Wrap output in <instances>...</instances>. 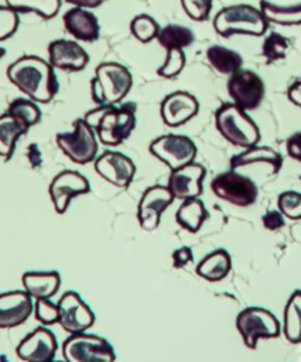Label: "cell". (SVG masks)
<instances>
[{"label": "cell", "instance_id": "40", "mask_svg": "<svg viewBox=\"0 0 301 362\" xmlns=\"http://www.w3.org/2000/svg\"><path fill=\"white\" fill-rule=\"evenodd\" d=\"M261 222H263V226L267 229V230H278L284 226L285 221H284V215L277 211V209H271V211H267L263 218H261Z\"/></svg>", "mask_w": 301, "mask_h": 362}, {"label": "cell", "instance_id": "29", "mask_svg": "<svg viewBox=\"0 0 301 362\" xmlns=\"http://www.w3.org/2000/svg\"><path fill=\"white\" fill-rule=\"evenodd\" d=\"M284 335L291 344H301V290H295L284 308Z\"/></svg>", "mask_w": 301, "mask_h": 362}, {"label": "cell", "instance_id": "15", "mask_svg": "<svg viewBox=\"0 0 301 362\" xmlns=\"http://www.w3.org/2000/svg\"><path fill=\"white\" fill-rule=\"evenodd\" d=\"M58 349L55 335L45 327L27 334L16 348L17 356L24 362H51Z\"/></svg>", "mask_w": 301, "mask_h": 362}, {"label": "cell", "instance_id": "11", "mask_svg": "<svg viewBox=\"0 0 301 362\" xmlns=\"http://www.w3.org/2000/svg\"><path fill=\"white\" fill-rule=\"evenodd\" d=\"M228 93L236 106L243 110H254L264 98L263 79L253 71L239 69L228 79Z\"/></svg>", "mask_w": 301, "mask_h": 362}, {"label": "cell", "instance_id": "30", "mask_svg": "<svg viewBox=\"0 0 301 362\" xmlns=\"http://www.w3.org/2000/svg\"><path fill=\"white\" fill-rule=\"evenodd\" d=\"M157 41L158 44L168 49H184L187 47H189L194 40V31L188 27L179 25V24H167L165 27L158 30L157 34Z\"/></svg>", "mask_w": 301, "mask_h": 362}, {"label": "cell", "instance_id": "18", "mask_svg": "<svg viewBox=\"0 0 301 362\" xmlns=\"http://www.w3.org/2000/svg\"><path fill=\"white\" fill-rule=\"evenodd\" d=\"M199 109L195 96L185 90H177L164 98L160 113L163 122L170 127H178L191 120Z\"/></svg>", "mask_w": 301, "mask_h": 362}, {"label": "cell", "instance_id": "24", "mask_svg": "<svg viewBox=\"0 0 301 362\" xmlns=\"http://www.w3.org/2000/svg\"><path fill=\"white\" fill-rule=\"evenodd\" d=\"M232 269L230 255L225 249H216L208 253L196 266V274L208 281L225 279Z\"/></svg>", "mask_w": 301, "mask_h": 362}, {"label": "cell", "instance_id": "21", "mask_svg": "<svg viewBox=\"0 0 301 362\" xmlns=\"http://www.w3.org/2000/svg\"><path fill=\"white\" fill-rule=\"evenodd\" d=\"M62 20L65 30L78 41L92 42L100 35L99 20L88 8L72 7L64 14Z\"/></svg>", "mask_w": 301, "mask_h": 362}, {"label": "cell", "instance_id": "43", "mask_svg": "<svg viewBox=\"0 0 301 362\" xmlns=\"http://www.w3.org/2000/svg\"><path fill=\"white\" fill-rule=\"evenodd\" d=\"M287 98L291 103L301 107V78H298L293 85H290L287 90Z\"/></svg>", "mask_w": 301, "mask_h": 362}, {"label": "cell", "instance_id": "28", "mask_svg": "<svg viewBox=\"0 0 301 362\" xmlns=\"http://www.w3.org/2000/svg\"><path fill=\"white\" fill-rule=\"evenodd\" d=\"M27 127L7 112L0 116V157L8 160L16 148L17 140L27 133Z\"/></svg>", "mask_w": 301, "mask_h": 362}, {"label": "cell", "instance_id": "39", "mask_svg": "<svg viewBox=\"0 0 301 362\" xmlns=\"http://www.w3.org/2000/svg\"><path fill=\"white\" fill-rule=\"evenodd\" d=\"M18 13L8 6H0V41L10 38L18 28Z\"/></svg>", "mask_w": 301, "mask_h": 362}, {"label": "cell", "instance_id": "17", "mask_svg": "<svg viewBox=\"0 0 301 362\" xmlns=\"http://www.w3.org/2000/svg\"><path fill=\"white\" fill-rule=\"evenodd\" d=\"M205 167L192 161L171 171L167 188L177 199L185 201L191 198H198L202 194V181L205 178Z\"/></svg>", "mask_w": 301, "mask_h": 362}, {"label": "cell", "instance_id": "42", "mask_svg": "<svg viewBox=\"0 0 301 362\" xmlns=\"http://www.w3.org/2000/svg\"><path fill=\"white\" fill-rule=\"evenodd\" d=\"M287 154L297 161H301V130L291 134L285 141Z\"/></svg>", "mask_w": 301, "mask_h": 362}, {"label": "cell", "instance_id": "38", "mask_svg": "<svg viewBox=\"0 0 301 362\" xmlns=\"http://www.w3.org/2000/svg\"><path fill=\"white\" fill-rule=\"evenodd\" d=\"M185 14L194 21H206L212 10V0H181Z\"/></svg>", "mask_w": 301, "mask_h": 362}, {"label": "cell", "instance_id": "14", "mask_svg": "<svg viewBox=\"0 0 301 362\" xmlns=\"http://www.w3.org/2000/svg\"><path fill=\"white\" fill-rule=\"evenodd\" d=\"M175 198L165 185L148 187L138 202L137 219L140 228L146 232H153L158 228L163 212L172 204Z\"/></svg>", "mask_w": 301, "mask_h": 362}, {"label": "cell", "instance_id": "3", "mask_svg": "<svg viewBox=\"0 0 301 362\" xmlns=\"http://www.w3.org/2000/svg\"><path fill=\"white\" fill-rule=\"evenodd\" d=\"M133 85L130 71L117 62L98 65L95 78L90 81V96L98 106L120 103Z\"/></svg>", "mask_w": 301, "mask_h": 362}, {"label": "cell", "instance_id": "41", "mask_svg": "<svg viewBox=\"0 0 301 362\" xmlns=\"http://www.w3.org/2000/svg\"><path fill=\"white\" fill-rule=\"evenodd\" d=\"M171 257H172V266L175 269H181L194 260L192 249L188 246H182V247L174 250Z\"/></svg>", "mask_w": 301, "mask_h": 362}, {"label": "cell", "instance_id": "6", "mask_svg": "<svg viewBox=\"0 0 301 362\" xmlns=\"http://www.w3.org/2000/svg\"><path fill=\"white\" fill-rule=\"evenodd\" d=\"M65 362H114L116 354L110 342L95 334H71L62 344Z\"/></svg>", "mask_w": 301, "mask_h": 362}, {"label": "cell", "instance_id": "44", "mask_svg": "<svg viewBox=\"0 0 301 362\" xmlns=\"http://www.w3.org/2000/svg\"><path fill=\"white\" fill-rule=\"evenodd\" d=\"M27 157H28V161L31 164V167H40L41 163H42V158H41V151L38 148L37 144H30L28 146V150H27Z\"/></svg>", "mask_w": 301, "mask_h": 362}, {"label": "cell", "instance_id": "36", "mask_svg": "<svg viewBox=\"0 0 301 362\" xmlns=\"http://www.w3.org/2000/svg\"><path fill=\"white\" fill-rule=\"evenodd\" d=\"M185 66V54L182 49H168L164 64L158 68L157 74L163 78L177 76Z\"/></svg>", "mask_w": 301, "mask_h": 362}, {"label": "cell", "instance_id": "7", "mask_svg": "<svg viewBox=\"0 0 301 362\" xmlns=\"http://www.w3.org/2000/svg\"><path fill=\"white\" fill-rule=\"evenodd\" d=\"M59 150L73 163L85 165L96 158L98 140L95 130L83 120L76 119L73 122L72 132L58 133L55 136Z\"/></svg>", "mask_w": 301, "mask_h": 362}, {"label": "cell", "instance_id": "12", "mask_svg": "<svg viewBox=\"0 0 301 362\" xmlns=\"http://www.w3.org/2000/svg\"><path fill=\"white\" fill-rule=\"evenodd\" d=\"M57 304L58 324L68 334L85 332L93 325L95 314L78 293L66 291Z\"/></svg>", "mask_w": 301, "mask_h": 362}, {"label": "cell", "instance_id": "45", "mask_svg": "<svg viewBox=\"0 0 301 362\" xmlns=\"http://www.w3.org/2000/svg\"><path fill=\"white\" fill-rule=\"evenodd\" d=\"M69 4H72L73 7H82V8H95L99 7L102 3H105L106 0H64Z\"/></svg>", "mask_w": 301, "mask_h": 362}, {"label": "cell", "instance_id": "33", "mask_svg": "<svg viewBox=\"0 0 301 362\" xmlns=\"http://www.w3.org/2000/svg\"><path fill=\"white\" fill-rule=\"evenodd\" d=\"M288 48H290V41L284 35L273 31L264 38L261 52H263V57L266 58V61L268 64H271V62L285 58Z\"/></svg>", "mask_w": 301, "mask_h": 362}, {"label": "cell", "instance_id": "19", "mask_svg": "<svg viewBox=\"0 0 301 362\" xmlns=\"http://www.w3.org/2000/svg\"><path fill=\"white\" fill-rule=\"evenodd\" d=\"M34 311L33 298L24 290L0 294V328H14L28 320Z\"/></svg>", "mask_w": 301, "mask_h": 362}, {"label": "cell", "instance_id": "37", "mask_svg": "<svg viewBox=\"0 0 301 362\" xmlns=\"http://www.w3.org/2000/svg\"><path fill=\"white\" fill-rule=\"evenodd\" d=\"M34 317L42 325H52L58 322V304L49 298L35 300Z\"/></svg>", "mask_w": 301, "mask_h": 362}, {"label": "cell", "instance_id": "25", "mask_svg": "<svg viewBox=\"0 0 301 362\" xmlns=\"http://www.w3.org/2000/svg\"><path fill=\"white\" fill-rule=\"evenodd\" d=\"M208 216L209 214L203 202L199 198H191L182 201V204L177 209L175 221L181 228L187 229L191 233H195L201 229Z\"/></svg>", "mask_w": 301, "mask_h": 362}, {"label": "cell", "instance_id": "27", "mask_svg": "<svg viewBox=\"0 0 301 362\" xmlns=\"http://www.w3.org/2000/svg\"><path fill=\"white\" fill-rule=\"evenodd\" d=\"M260 11L267 23L278 25L301 24V1L293 6H277L267 0H260Z\"/></svg>", "mask_w": 301, "mask_h": 362}, {"label": "cell", "instance_id": "32", "mask_svg": "<svg viewBox=\"0 0 301 362\" xmlns=\"http://www.w3.org/2000/svg\"><path fill=\"white\" fill-rule=\"evenodd\" d=\"M7 113L11 115L17 122H20L27 129L37 124L41 119L40 107L30 98L28 99L17 98V99L11 100L7 107Z\"/></svg>", "mask_w": 301, "mask_h": 362}, {"label": "cell", "instance_id": "20", "mask_svg": "<svg viewBox=\"0 0 301 362\" xmlns=\"http://www.w3.org/2000/svg\"><path fill=\"white\" fill-rule=\"evenodd\" d=\"M48 62L52 68L76 72L88 65L89 55L76 41L55 40L48 45Z\"/></svg>", "mask_w": 301, "mask_h": 362}, {"label": "cell", "instance_id": "26", "mask_svg": "<svg viewBox=\"0 0 301 362\" xmlns=\"http://www.w3.org/2000/svg\"><path fill=\"white\" fill-rule=\"evenodd\" d=\"M206 59L213 71L229 76L242 69L243 65V59L239 52L222 45H211L206 49Z\"/></svg>", "mask_w": 301, "mask_h": 362}, {"label": "cell", "instance_id": "46", "mask_svg": "<svg viewBox=\"0 0 301 362\" xmlns=\"http://www.w3.org/2000/svg\"><path fill=\"white\" fill-rule=\"evenodd\" d=\"M0 362H10V361H8V358L6 355L0 354Z\"/></svg>", "mask_w": 301, "mask_h": 362}, {"label": "cell", "instance_id": "48", "mask_svg": "<svg viewBox=\"0 0 301 362\" xmlns=\"http://www.w3.org/2000/svg\"><path fill=\"white\" fill-rule=\"evenodd\" d=\"M51 362H65V361H51Z\"/></svg>", "mask_w": 301, "mask_h": 362}, {"label": "cell", "instance_id": "34", "mask_svg": "<svg viewBox=\"0 0 301 362\" xmlns=\"http://www.w3.org/2000/svg\"><path fill=\"white\" fill-rule=\"evenodd\" d=\"M158 23L147 14H140L134 17L130 23L131 34L141 42H150L151 40H154L158 34Z\"/></svg>", "mask_w": 301, "mask_h": 362}, {"label": "cell", "instance_id": "2", "mask_svg": "<svg viewBox=\"0 0 301 362\" xmlns=\"http://www.w3.org/2000/svg\"><path fill=\"white\" fill-rule=\"evenodd\" d=\"M83 120L95 130L99 141L105 146L122 144L136 127V105L133 102L102 105L89 110Z\"/></svg>", "mask_w": 301, "mask_h": 362}, {"label": "cell", "instance_id": "5", "mask_svg": "<svg viewBox=\"0 0 301 362\" xmlns=\"http://www.w3.org/2000/svg\"><path fill=\"white\" fill-rule=\"evenodd\" d=\"M215 124L222 137L236 147L249 148L260 140L257 124L235 103H223L216 110Z\"/></svg>", "mask_w": 301, "mask_h": 362}, {"label": "cell", "instance_id": "1", "mask_svg": "<svg viewBox=\"0 0 301 362\" xmlns=\"http://www.w3.org/2000/svg\"><path fill=\"white\" fill-rule=\"evenodd\" d=\"M7 76L16 88L38 103H49L59 89L52 65L37 55L16 59L8 65Z\"/></svg>", "mask_w": 301, "mask_h": 362}, {"label": "cell", "instance_id": "9", "mask_svg": "<svg viewBox=\"0 0 301 362\" xmlns=\"http://www.w3.org/2000/svg\"><path fill=\"white\" fill-rule=\"evenodd\" d=\"M212 192L219 198L236 206H250L257 199V185L246 175L229 170L218 174L211 181Z\"/></svg>", "mask_w": 301, "mask_h": 362}, {"label": "cell", "instance_id": "10", "mask_svg": "<svg viewBox=\"0 0 301 362\" xmlns=\"http://www.w3.org/2000/svg\"><path fill=\"white\" fill-rule=\"evenodd\" d=\"M150 153L171 171L192 163L196 157L195 143L184 134H164L151 141Z\"/></svg>", "mask_w": 301, "mask_h": 362}, {"label": "cell", "instance_id": "35", "mask_svg": "<svg viewBox=\"0 0 301 362\" xmlns=\"http://www.w3.org/2000/svg\"><path fill=\"white\" fill-rule=\"evenodd\" d=\"M278 211L288 219H301V194L297 191H284L277 199Z\"/></svg>", "mask_w": 301, "mask_h": 362}, {"label": "cell", "instance_id": "4", "mask_svg": "<svg viewBox=\"0 0 301 362\" xmlns=\"http://www.w3.org/2000/svg\"><path fill=\"white\" fill-rule=\"evenodd\" d=\"M267 25L268 23L263 17L260 8L250 4L223 7L213 18V28L223 38H229L235 34L260 37L266 33Z\"/></svg>", "mask_w": 301, "mask_h": 362}, {"label": "cell", "instance_id": "13", "mask_svg": "<svg viewBox=\"0 0 301 362\" xmlns=\"http://www.w3.org/2000/svg\"><path fill=\"white\" fill-rule=\"evenodd\" d=\"M89 191V181L85 175L75 170H64L57 174L48 188L57 214H65L72 198L88 194Z\"/></svg>", "mask_w": 301, "mask_h": 362}, {"label": "cell", "instance_id": "8", "mask_svg": "<svg viewBox=\"0 0 301 362\" xmlns=\"http://www.w3.org/2000/svg\"><path fill=\"white\" fill-rule=\"evenodd\" d=\"M236 328L250 349H256L259 339L280 335V322L276 315L261 307H247L236 317Z\"/></svg>", "mask_w": 301, "mask_h": 362}, {"label": "cell", "instance_id": "23", "mask_svg": "<svg viewBox=\"0 0 301 362\" xmlns=\"http://www.w3.org/2000/svg\"><path fill=\"white\" fill-rule=\"evenodd\" d=\"M256 163H263V164L270 165L271 174H276L281 168L283 158L271 147L256 144V146L244 148L242 153L233 156L230 158V170H237L240 167L256 164Z\"/></svg>", "mask_w": 301, "mask_h": 362}, {"label": "cell", "instance_id": "31", "mask_svg": "<svg viewBox=\"0 0 301 362\" xmlns=\"http://www.w3.org/2000/svg\"><path fill=\"white\" fill-rule=\"evenodd\" d=\"M6 6L17 13H34L44 20L57 16L61 0H4Z\"/></svg>", "mask_w": 301, "mask_h": 362}, {"label": "cell", "instance_id": "22", "mask_svg": "<svg viewBox=\"0 0 301 362\" xmlns=\"http://www.w3.org/2000/svg\"><path fill=\"white\" fill-rule=\"evenodd\" d=\"M24 291L34 300L51 298L61 286L58 272H27L21 277Z\"/></svg>", "mask_w": 301, "mask_h": 362}, {"label": "cell", "instance_id": "16", "mask_svg": "<svg viewBox=\"0 0 301 362\" xmlns=\"http://www.w3.org/2000/svg\"><path fill=\"white\" fill-rule=\"evenodd\" d=\"M95 171L112 185L126 188L134 178L136 165L123 153L107 150L95 158Z\"/></svg>", "mask_w": 301, "mask_h": 362}, {"label": "cell", "instance_id": "47", "mask_svg": "<svg viewBox=\"0 0 301 362\" xmlns=\"http://www.w3.org/2000/svg\"><path fill=\"white\" fill-rule=\"evenodd\" d=\"M4 54H6V49L0 47V58H3V57H4Z\"/></svg>", "mask_w": 301, "mask_h": 362}]
</instances>
